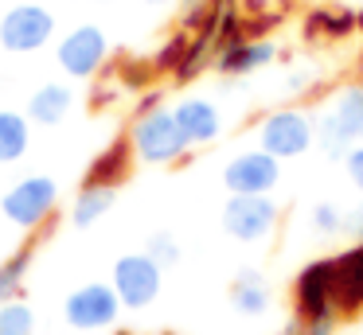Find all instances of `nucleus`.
I'll list each match as a JSON object with an SVG mask.
<instances>
[{"label":"nucleus","instance_id":"1","mask_svg":"<svg viewBox=\"0 0 363 335\" xmlns=\"http://www.w3.org/2000/svg\"><path fill=\"white\" fill-rule=\"evenodd\" d=\"M129 148H133L137 164H152V168H164V164H180L191 152L188 137H184L180 121H176L172 106H160L152 113H133V125L125 132Z\"/></svg>","mask_w":363,"mask_h":335},{"label":"nucleus","instance_id":"2","mask_svg":"<svg viewBox=\"0 0 363 335\" xmlns=\"http://www.w3.org/2000/svg\"><path fill=\"white\" fill-rule=\"evenodd\" d=\"M258 148L274 160H297L308 148H316V117L305 106H274L258 117Z\"/></svg>","mask_w":363,"mask_h":335},{"label":"nucleus","instance_id":"3","mask_svg":"<svg viewBox=\"0 0 363 335\" xmlns=\"http://www.w3.org/2000/svg\"><path fill=\"white\" fill-rule=\"evenodd\" d=\"M59 210V183L51 176H24L0 195V215L16 230H40Z\"/></svg>","mask_w":363,"mask_h":335},{"label":"nucleus","instance_id":"4","mask_svg":"<svg viewBox=\"0 0 363 335\" xmlns=\"http://www.w3.org/2000/svg\"><path fill=\"white\" fill-rule=\"evenodd\" d=\"M219 222L227 238L242 242V246H258L277 230L281 207H277L274 195H227Z\"/></svg>","mask_w":363,"mask_h":335},{"label":"nucleus","instance_id":"5","mask_svg":"<svg viewBox=\"0 0 363 335\" xmlns=\"http://www.w3.org/2000/svg\"><path fill=\"white\" fill-rule=\"evenodd\" d=\"M110 285H113V293H118L121 308L141 312L160 296V288H164V269H160L145 249L141 254H121L118 261H113Z\"/></svg>","mask_w":363,"mask_h":335},{"label":"nucleus","instance_id":"6","mask_svg":"<svg viewBox=\"0 0 363 335\" xmlns=\"http://www.w3.org/2000/svg\"><path fill=\"white\" fill-rule=\"evenodd\" d=\"M55 39V12L43 4H12L0 16V47L9 55H32Z\"/></svg>","mask_w":363,"mask_h":335},{"label":"nucleus","instance_id":"7","mask_svg":"<svg viewBox=\"0 0 363 335\" xmlns=\"http://www.w3.org/2000/svg\"><path fill=\"white\" fill-rule=\"evenodd\" d=\"M121 316V300L110 280H86L63 300V319L74 331H110Z\"/></svg>","mask_w":363,"mask_h":335},{"label":"nucleus","instance_id":"8","mask_svg":"<svg viewBox=\"0 0 363 335\" xmlns=\"http://www.w3.org/2000/svg\"><path fill=\"white\" fill-rule=\"evenodd\" d=\"M106 59H110V39H106V31L98 28V23H79V28H71L55 47V62L63 67V74L79 78V82L94 78L98 70L106 67Z\"/></svg>","mask_w":363,"mask_h":335},{"label":"nucleus","instance_id":"9","mask_svg":"<svg viewBox=\"0 0 363 335\" xmlns=\"http://www.w3.org/2000/svg\"><path fill=\"white\" fill-rule=\"evenodd\" d=\"M281 183V160H274L262 148L235 152L223 164V187L230 195H269Z\"/></svg>","mask_w":363,"mask_h":335},{"label":"nucleus","instance_id":"10","mask_svg":"<svg viewBox=\"0 0 363 335\" xmlns=\"http://www.w3.org/2000/svg\"><path fill=\"white\" fill-rule=\"evenodd\" d=\"M293 308H297L301 324L313 319H332L336 304H332V257H316L293 280Z\"/></svg>","mask_w":363,"mask_h":335},{"label":"nucleus","instance_id":"11","mask_svg":"<svg viewBox=\"0 0 363 335\" xmlns=\"http://www.w3.org/2000/svg\"><path fill=\"white\" fill-rule=\"evenodd\" d=\"M332 304L336 316L363 312V242H352L347 249L332 254Z\"/></svg>","mask_w":363,"mask_h":335},{"label":"nucleus","instance_id":"12","mask_svg":"<svg viewBox=\"0 0 363 335\" xmlns=\"http://www.w3.org/2000/svg\"><path fill=\"white\" fill-rule=\"evenodd\" d=\"M172 113H176V121H180V129H184V137H188L191 148L215 144V140L223 137V129H227L219 101L203 98V93H188V98H180L172 106Z\"/></svg>","mask_w":363,"mask_h":335},{"label":"nucleus","instance_id":"13","mask_svg":"<svg viewBox=\"0 0 363 335\" xmlns=\"http://www.w3.org/2000/svg\"><path fill=\"white\" fill-rule=\"evenodd\" d=\"M277 55H281V47H277L274 39H238V43L223 47V51L215 55V70H219L223 78H230V82H242V78L274 67Z\"/></svg>","mask_w":363,"mask_h":335},{"label":"nucleus","instance_id":"14","mask_svg":"<svg viewBox=\"0 0 363 335\" xmlns=\"http://www.w3.org/2000/svg\"><path fill=\"white\" fill-rule=\"evenodd\" d=\"M359 35V20H355V8H313V12H305V20H301V39L305 43H320V39H328V43H344V39Z\"/></svg>","mask_w":363,"mask_h":335},{"label":"nucleus","instance_id":"15","mask_svg":"<svg viewBox=\"0 0 363 335\" xmlns=\"http://www.w3.org/2000/svg\"><path fill=\"white\" fill-rule=\"evenodd\" d=\"M227 296H230V308H235L238 316H246V319H262L269 312V304H274V293H269L266 273L254 269V265H246V269L235 273Z\"/></svg>","mask_w":363,"mask_h":335},{"label":"nucleus","instance_id":"16","mask_svg":"<svg viewBox=\"0 0 363 335\" xmlns=\"http://www.w3.org/2000/svg\"><path fill=\"white\" fill-rule=\"evenodd\" d=\"M74 109V90L67 82H43L32 90V98H28L24 113L32 125H43V129H51V125H63L67 113Z\"/></svg>","mask_w":363,"mask_h":335},{"label":"nucleus","instance_id":"17","mask_svg":"<svg viewBox=\"0 0 363 335\" xmlns=\"http://www.w3.org/2000/svg\"><path fill=\"white\" fill-rule=\"evenodd\" d=\"M113 203H118V187H110V183H82V191L74 195V203H71V222L79 226V230H90L94 222H102V218L110 215Z\"/></svg>","mask_w":363,"mask_h":335},{"label":"nucleus","instance_id":"18","mask_svg":"<svg viewBox=\"0 0 363 335\" xmlns=\"http://www.w3.org/2000/svg\"><path fill=\"white\" fill-rule=\"evenodd\" d=\"M328 109H332V117L344 125L347 137H352L355 144H363V78H352V82L336 86Z\"/></svg>","mask_w":363,"mask_h":335},{"label":"nucleus","instance_id":"19","mask_svg":"<svg viewBox=\"0 0 363 335\" xmlns=\"http://www.w3.org/2000/svg\"><path fill=\"white\" fill-rule=\"evenodd\" d=\"M32 148V121L24 109H0V164H16Z\"/></svg>","mask_w":363,"mask_h":335},{"label":"nucleus","instance_id":"20","mask_svg":"<svg viewBox=\"0 0 363 335\" xmlns=\"http://www.w3.org/2000/svg\"><path fill=\"white\" fill-rule=\"evenodd\" d=\"M129 168H133V148H129L125 137H118V140H113V144L94 160L86 183H110V187H118L121 179L129 176Z\"/></svg>","mask_w":363,"mask_h":335},{"label":"nucleus","instance_id":"21","mask_svg":"<svg viewBox=\"0 0 363 335\" xmlns=\"http://www.w3.org/2000/svg\"><path fill=\"white\" fill-rule=\"evenodd\" d=\"M28 269H32V249H16L12 257L0 261V304L9 300H20L24 296V280H28Z\"/></svg>","mask_w":363,"mask_h":335},{"label":"nucleus","instance_id":"22","mask_svg":"<svg viewBox=\"0 0 363 335\" xmlns=\"http://www.w3.org/2000/svg\"><path fill=\"white\" fill-rule=\"evenodd\" d=\"M352 144H355V140L347 137L344 125H340L336 117H332V109L324 106L320 113H316V148H320V152L328 156V160H344Z\"/></svg>","mask_w":363,"mask_h":335},{"label":"nucleus","instance_id":"23","mask_svg":"<svg viewBox=\"0 0 363 335\" xmlns=\"http://www.w3.org/2000/svg\"><path fill=\"white\" fill-rule=\"evenodd\" d=\"M0 335H35V312L24 296L0 304Z\"/></svg>","mask_w":363,"mask_h":335},{"label":"nucleus","instance_id":"24","mask_svg":"<svg viewBox=\"0 0 363 335\" xmlns=\"http://www.w3.org/2000/svg\"><path fill=\"white\" fill-rule=\"evenodd\" d=\"M308 226H313L316 238H340L344 234V207L340 203H313V210H308Z\"/></svg>","mask_w":363,"mask_h":335},{"label":"nucleus","instance_id":"25","mask_svg":"<svg viewBox=\"0 0 363 335\" xmlns=\"http://www.w3.org/2000/svg\"><path fill=\"white\" fill-rule=\"evenodd\" d=\"M219 4L215 0H180V31H203L207 23H215Z\"/></svg>","mask_w":363,"mask_h":335},{"label":"nucleus","instance_id":"26","mask_svg":"<svg viewBox=\"0 0 363 335\" xmlns=\"http://www.w3.org/2000/svg\"><path fill=\"white\" fill-rule=\"evenodd\" d=\"M145 254H149L160 269H172V265H180L184 249H180V242H176V234L157 230V234H149V242H145Z\"/></svg>","mask_w":363,"mask_h":335},{"label":"nucleus","instance_id":"27","mask_svg":"<svg viewBox=\"0 0 363 335\" xmlns=\"http://www.w3.org/2000/svg\"><path fill=\"white\" fill-rule=\"evenodd\" d=\"M188 39H191V31H176V35L157 51V59H152V70H157V74H176V67H180L184 51H188Z\"/></svg>","mask_w":363,"mask_h":335},{"label":"nucleus","instance_id":"28","mask_svg":"<svg viewBox=\"0 0 363 335\" xmlns=\"http://www.w3.org/2000/svg\"><path fill=\"white\" fill-rule=\"evenodd\" d=\"M316 82H320V70L316 67H289L281 78V90L289 93V98H305Z\"/></svg>","mask_w":363,"mask_h":335},{"label":"nucleus","instance_id":"29","mask_svg":"<svg viewBox=\"0 0 363 335\" xmlns=\"http://www.w3.org/2000/svg\"><path fill=\"white\" fill-rule=\"evenodd\" d=\"M277 335H336V316L332 319H313V324H301L297 316L285 319Z\"/></svg>","mask_w":363,"mask_h":335},{"label":"nucleus","instance_id":"30","mask_svg":"<svg viewBox=\"0 0 363 335\" xmlns=\"http://www.w3.org/2000/svg\"><path fill=\"white\" fill-rule=\"evenodd\" d=\"M340 164H344L347 183H352L355 191H359V199H363V144H352V148H347V156H344Z\"/></svg>","mask_w":363,"mask_h":335},{"label":"nucleus","instance_id":"31","mask_svg":"<svg viewBox=\"0 0 363 335\" xmlns=\"http://www.w3.org/2000/svg\"><path fill=\"white\" fill-rule=\"evenodd\" d=\"M344 238L363 242V199L355 203V207H347V210H344Z\"/></svg>","mask_w":363,"mask_h":335},{"label":"nucleus","instance_id":"32","mask_svg":"<svg viewBox=\"0 0 363 335\" xmlns=\"http://www.w3.org/2000/svg\"><path fill=\"white\" fill-rule=\"evenodd\" d=\"M160 106H168L164 90H145L141 101H137V113H152V109H160Z\"/></svg>","mask_w":363,"mask_h":335},{"label":"nucleus","instance_id":"33","mask_svg":"<svg viewBox=\"0 0 363 335\" xmlns=\"http://www.w3.org/2000/svg\"><path fill=\"white\" fill-rule=\"evenodd\" d=\"M145 4H152V8H164V4H176V0H145Z\"/></svg>","mask_w":363,"mask_h":335},{"label":"nucleus","instance_id":"34","mask_svg":"<svg viewBox=\"0 0 363 335\" xmlns=\"http://www.w3.org/2000/svg\"><path fill=\"white\" fill-rule=\"evenodd\" d=\"M355 20H359V35H363V8H359V12H355Z\"/></svg>","mask_w":363,"mask_h":335}]
</instances>
